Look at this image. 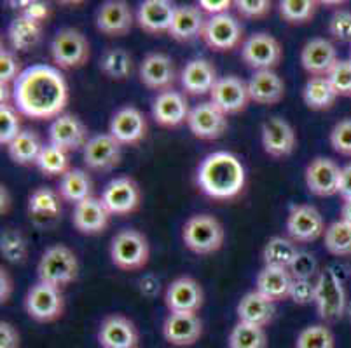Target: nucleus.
<instances>
[{
  "label": "nucleus",
  "mask_w": 351,
  "mask_h": 348,
  "mask_svg": "<svg viewBox=\"0 0 351 348\" xmlns=\"http://www.w3.org/2000/svg\"><path fill=\"white\" fill-rule=\"evenodd\" d=\"M210 101L228 117L239 113L250 103L248 82L241 81L236 75L220 77L215 88L210 92Z\"/></svg>",
  "instance_id": "18"
},
{
  "label": "nucleus",
  "mask_w": 351,
  "mask_h": 348,
  "mask_svg": "<svg viewBox=\"0 0 351 348\" xmlns=\"http://www.w3.org/2000/svg\"><path fill=\"white\" fill-rule=\"evenodd\" d=\"M287 234L295 244L315 242L325 234L324 216L311 204L292 206L287 216Z\"/></svg>",
  "instance_id": "12"
},
{
  "label": "nucleus",
  "mask_w": 351,
  "mask_h": 348,
  "mask_svg": "<svg viewBox=\"0 0 351 348\" xmlns=\"http://www.w3.org/2000/svg\"><path fill=\"white\" fill-rule=\"evenodd\" d=\"M191 107L187 101L186 94L180 91H170L159 92L152 101V119L156 124L166 129H173V127L187 124L189 119Z\"/></svg>",
  "instance_id": "19"
},
{
  "label": "nucleus",
  "mask_w": 351,
  "mask_h": 348,
  "mask_svg": "<svg viewBox=\"0 0 351 348\" xmlns=\"http://www.w3.org/2000/svg\"><path fill=\"white\" fill-rule=\"evenodd\" d=\"M23 305L28 317L34 319L35 322H40V324L58 321L65 310V299H63L62 289L44 282L34 284L28 289Z\"/></svg>",
  "instance_id": "8"
},
{
  "label": "nucleus",
  "mask_w": 351,
  "mask_h": 348,
  "mask_svg": "<svg viewBox=\"0 0 351 348\" xmlns=\"http://www.w3.org/2000/svg\"><path fill=\"white\" fill-rule=\"evenodd\" d=\"M8 148L9 157L18 165H35L39 161V155L44 148L39 133L32 129H23L20 136L14 139Z\"/></svg>",
  "instance_id": "36"
},
{
  "label": "nucleus",
  "mask_w": 351,
  "mask_h": 348,
  "mask_svg": "<svg viewBox=\"0 0 351 348\" xmlns=\"http://www.w3.org/2000/svg\"><path fill=\"white\" fill-rule=\"evenodd\" d=\"M12 291H14V280H12L9 270L2 267L0 268V302H2V305L11 299Z\"/></svg>",
  "instance_id": "59"
},
{
  "label": "nucleus",
  "mask_w": 351,
  "mask_h": 348,
  "mask_svg": "<svg viewBox=\"0 0 351 348\" xmlns=\"http://www.w3.org/2000/svg\"><path fill=\"white\" fill-rule=\"evenodd\" d=\"M21 131V113L18 108L12 103L0 105V145H11Z\"/></svg>",
  "instance_id": "47"
},
{
  "label": "nucleus",
  "mask_w": 351,
  "mask_h": 348,
  "mask_svg": "<svg viewBox=\"0 0 351 348\" xmlns=\"http://www.w3.org/2000/svg\"><path fill=\"white\" fill-rule=\"evenodd\" d=\"M51 14V9L49 5L44 4V2H37V0H30L23 12L20 16H25V18L32 19L35 23H40L43 25Z\"/></svg>",
  "instance_id": "57"
},
{
  "label": "nucleus",
  "mask_w": 351,
  "mask_h": 348,
  "mask_svg": "<svg viewBox=\"0 0 351 348\" xmlns=\"http://www.w3.org/2000/svg\"><path fill=\"white\" fill-rule=\"evenodd\" d=\"M147 119L142 110L133 105L119 108L108 124V134L116 138L123 146H135L147 136Z\"/></svg>",
  "instance_id": "16"
},
{
  "label": "nucleus",
  "mask_w": 351,
  "mask_h": 348,
  "mask_svg": "<svg viewBox=\"0 0 351 348\" xmlns=\"http://www.w3.org/2000/svg\"><path fill=\"white\" fill-rule=\"evenodd\" d=\"M330 146L341 155L351 157V119H343L332 127Z\"/></svg>",
  "instance_id": "50"
},
{
  "label": "nucleus",
  "mask_w": 351,
  "mask_h": 348,
  "mask_svg": "<svg viewBox=\"0 0 351 348\" xmlns=\"http://www.w3.org/2000/svg\"><path fill=\"white\" fill-rule=\"evenodd\" d=\"M336 340L325 324H313L304 327L295 340V348H334Z\"/></svg>",
  "instance_id": "46"
},
{
  "label": "nucleus",
  "mask_w": 351,
  "mask_h": 348,
  "mask_svg": "<svg viewBox=\"0 0 351 348\" xmlns=\"http://www.w3.org/2000/svg\"><path fill=\"white\" fill-rule=\"evenodd\" d=\"M138 291L145 298H156L161 291V280L154 273H143L138 280Z\"/></svg>",
  "instance_id": "58"
},
{
  "label": "nucleus",
  "mask_w": 351,
  "mask_h": 348,
  "mask_svg": "<svg viewBox=\"0 0 351 348\" xmlns=\"http://www.w3.org/2000/svg\"><path fill=\"white\" fill-rule=\"evenodd\" d=\"M315 295H317V282L308 279H293L290 286L289 299H292L295 305H309L315 303Z\"/></svg>",
  "instance_id": "53"
},
{
  "label": "nucleus",
  "mask_w": 351,
  "mask_h": 348,
  "mask_svg": "<svg viewBox=\"0 0 351 348\" xmlns=\"http://www.w3.org/2000/svg\"><path fill=\"white\" fill-rule=\"evenodd\" d=\"M232 5H234V2H231V0H199L197 2V8L203 11V14H208V18L228 14Z\"/></svg>",
  "instance_id": "56"
},
{
  "label": "nucleus",
  "mask_w": 351,
  "mask_h": 348,
  "mask_svg": "<svg viewBox=\"0 0 351 348\" xmlns=\"http://www.w3.org/2000/svg\"><path fill=\"white\" fill-rule=\"evenodd\" d=\"M219 79L215 66L206 57H194L180 72L182 89L189 96L210 94Z\"/></svg>",
  "instance_id": "28"
},
{
  "label": "nucleus",
  "mask_w": 351,
  "mask_h": 348,
  "mask_svg": "<svg viewBox=\"0 0 351 348\" xmlns=\"http://www.w3.org/2000/svg\"><path fill=\"white\" fill-rule=\"evenodd\" d=\"M21 336L16 325L8 321L0 322V348H20Z\"/></svg>",
  "instance_id": "55"
},
{
  "label": "nucleus",
  "mask_w": 351,
  "mask_h": 348,
  "mask_svg": "<svg viewBox=\"0 0 351 348\" xmlns=\"http://www.w3.org/2000/svg\"><path fill=\"white\" fill-rule=\"evenodd\" d=\"M89 142L88 127L84 126L77 115L63 113L58 119H54L49 126V143L66 153L84 150Z\"/></svg>",
  "instance_id": "20"
},
{
  "label": "nucleus",
  "mask_w": 351,
  "mask_h": 348,
  "mask_svg": "<svg viewBox=\"0 0 351 348\" xmlns=\"http://www.w3.org/2000/svg\"><path fill=\"white\" fill-rule=\"evenodd\" d=\"M339 98L327 77H309L302 89V101L311 110H328Z\"/></svg>",
  "instance_id": "38"
},
{
  "label": "nucleus",
  "mask_w": 351,
  "mask_h": 348,
  "mask_svg": "<svg viewBox=\"0 0 351 348\" xmlns=\"http://www.w3.org/2000/svg\"><path fill=\"white\" fill-rule=\"evenodd\" d=\"M175 8L168 0H145L136 9V23L145 34H168L175 18Z\"/></svg>",
  "instance_id": "29"
},
{
  "label": "nucleus",
  "mask_w": 351,
  "mask_h": 348,
  "mask_svg": "<svg viewBox=\"0 0 351 348\" xmlns=\"http://www.w3.org/2000/svg\"><path fill=\"white\" fill-rule=\"evenodd\" d=\"M21 65L20 59L16 57V54L9 49L0 51V84L12 85L18 77L21 75Z\"/></svg>",
  "instance_id": "51"
},
{
  "label": "nucleus",
  "mask_w": 351,
  "mask_h": 348,
  "mask_svg": "<svg viewBox=\"0 0 351 348\" xmlns=\"http://www.w3.org/2000/svg\"><path fill=\"white\" fill-rule=\"evenodd\" d=\"M151 258L149 241L142 232L135 228H124L117 232L110 242V261L123 272L142 270Z\"/></svg>",
  "instance_id": "5"
},
{
  "label": "nucleus",
  "mask_w": 351,
  "mask_h": 348,
  "mask_svg": "<svg viewBox=\"0 0 351 348\" xmlns=\"http://www.w3.org/2000/svg\"><path fill=\"white\" fill-rule=\"evenodd\" d=\"M327 79L336 89L337 96L351 98V59H339Z\"/></svg>",
  "instance_id": "48"
},
{
  "label": "nucleus",
  "mask_w": 351,
  "mask_h": 348,
  "mask_svg": "<svg viewBox=\"0 0 351 348\" xmlns=\"http://www.w3.org/2000/svg\"><path fill=\"white\" fill-rule=\"evenodd\" d=\"M289 272L292 273L293 279H308L311 280L313 277L318 276V261L317 258L309 253H301L299 251L298 258L293 260L292 267L289 268Z\"/></svg>",
  "instance_id": "52"
},
{
  "label": "nucleus",
  "mask_w": 351,
  "mask_h": 348,
  "mask_svg": "<svg viewBox=\"0 0 351 348\" xmlns=\"http://www.w3.org/2000/svg\"><path fill=\"white\" fill-rule=\"evenodd\" d=\"M315 305L318 315L325 322H336L346 314V293L339 277L336 276V272H332V268H325L318 273Z\"/></svg>",
  "instance_id": "7"
},
{
  "label": "nucleus",
  "mask_w": 351,
  "mask_h": 348,
  "mask_svg": "<svg viewBox=\"0 0 351 348\" xmlns=\"http://www.w3.org/2000/svg\"><path fill=\"white\" fill-rule=\"evenodd\" d=\"M187 127L194 138L203 142H215L228 131V115L222 113L212 101H203L191 108Z\"/></svg>",
  "instance_id": "14"
},
{
  "label": "nucleus",
  "mask_w": 351,
  "mask_h": 348,
  "mask_svg": "<svg viewBox=\"0 0 351 348\" xmlns=\"http://www.w3.org/2000/svg\"><path fill=\"white\" fill-rule=\"evenodd\" d=\"M203 302V287L189 276L177 277L166 287L165 305L171 314H197Z\"/></svg>",
  "instance_id": "13"
},
{
  "label": "nucleus",
  "mask_w": 351,
  "mask_h": 348,
  "mask_svg": "<svg viewBox=\"0 0 351 348\" xmlns=\"http://www.w3.org/2000/svg\"><path fill=\"white\" fill-rule=\"evenodd\" d=\"M37 168L43 172L44 176L47 178H60L62 180L66 172L70 171V161H69V153L65 150L58 148V146L44 145L43 152L39 155V161H37Z\"/></svg>",
  "instance_id": "41"
},
{
  "label": "nucleus",
  "mask_w": 351,
  "mask_h": 348,
  "mask_svg": "<svg viewBox=\"0 0 351 348\" xmlns=\"http://www.w3.org/2000/svg\"><path fill=\"white\" fill-rule=\"evenodd\" d=\"M247 183L245 168L229 152H213L197 168V185L201 191L215 200H231L243 191Z\"/></svg>",
  "instance_id": "2"
},
{
  "label": "nucleus",
  "mask_w": 351,
  "mask_h": 348,
  "mask_svg": "<svg viewBox=\"0 0 351 348\" xmlns=\"http://www.w3.org/2000/svg\"><path fill=\"white\" fill-rule=\"evenodd\" d=\"M224 226L212 215H194L182 226V241L194 254L217 253L224 244Z\"/></svg>",
  "instance_id": "4"
},
{
  "label": "nucleus",
  "mask_w": 351,
  "mask_h": 348,
  "mask_svg": "<svg viewBox=\"0 0 351 348\" xmlns=\"http://www.w3.org/2000/svg\"><path fill=\"white\" fill-rule=\"evenodd\" d=\"M58 193L65 202L79 204L82 200L93 197V181L88 171L79 168H72L65 176L60 180Z\"/></svg>",
  "instance_id": "35"
},
{
  "label": "nucleus",
  "mask_w": 351,
  "mask_h": 348,
  "mask_svg": "<svg viewBox=\"0 0 351 348\" xmlns=\"http://www.w3.org/2000/svg\"><path fill=\"white\" fill-rule=\"evenodd\" d=\"M9 209H11V197H9V190L2 185L0 187V213L2 215H8Z\"/></svg>",
  "instance_id": "61"
},
{
  "label": "nucleus",
  "mask_w": 351,
  "mask_h": 348,
  "mask_svg": "<svg viewBox=\"0 0 351 348\" xmlns=\"http://www.w3.org/2000/svg\"><path fill=\"white\" fill-rule=\"evenodd\" d=\"M299 249L292 239L271 237L263 251L264 267H278L289 270L293 260L298 258Z\"/></svg>",
  "instance_id": "39"
},
{
  "label": "nucleus",
  "mask_w": 351,
  "mask_h": 348,
  "mask_svg": "<svg viewBox=\"0 0 351 348\" xmlns=\"http://www.w3.org/2000/svg\"><path fill=\"white\" fill-rule=\"evenodd\" d=\"M328 34L339 42L351 44V11L350 9H337L328 21Z\"/></svg>",
  "instance_id": "49"
},
{
  "label": "nucleus",
  "mask_w": 351,
  "mask_h": 348,
  "mask_svg": "<svg viewBox=\"0 0 351 348\" xmlns=\"http://www.w3.org/2000/svg\"><path fill=\"white\" fill-rule=\"evenodd\" d=\"M337 62L336 47L327 38H311L301 51V65L311 77H327Z\"/></svg>",
  "instance_id": "27"
},
{
  "label": "nucleus",
  "mask_w": 351,
  "mask_h": 348,
  "mask_svg": "<svg viewBox=\"0 0 351 348\" xmlns=\"http://www.w3.org/2000/svg\"><path fill=\"white\" fill-rule=\"evenodd\" d=\"M110 216L112 215L108 213L100 197L93 196L73 206L72 223L79 234L100 235L107 230Z\"/></svg>",
  "instance_id": "26"
},
{
  "label": "nucleus",
  "mask_w": 351,
  "mask_h": 348,
  "mask_svg": "<svg viewBox=\"0 0 351 348\" xmlns=\"http://www.w3.org/2000/svg\"><path fill=\"white\" fill-rule=\"evenodd\" d=\"M8 37L12 49L18 53H27L39 44L40 37H43V25L18 14L9 23Z\"/></svg>",
  "instance_id": "37"
},
{
  "label": "nucleus",
  "mask_w": 351,
  "mask_h": 348,
  "mask_svg": "<svg viewBox=\"0 0 351 348\" xmlns=\"http://www.w3.org/2000/svg\"><path fill=\"white\" fill-rule=\"evenodd\" d=\"M203 42L215 53H228L243 46V25L231 12L206 18Z\"/></svg>",
  "instance_id": "10"
},
{
  "label": "nucleus",
  "mask_w": 351,
  "mask_h": 348,
  "mask_svg": "<svg viewBox=\"0 0 351 348\" xmlns=\"http://www.w3.org/2000/svg\"><path fill=\"white\" fill-rule=\"evenodd\" d=\"M282 56L283 49L280 42L266 31L250 35L241 46V59L254 72L274 70L282 62Z\"/></svg>",
  "instance_id": "9"
},
{
  "label": "nucleus",
  "mask_w": 351,
  "mask_h": 348,
  "mask_svg": "<svg viewBox=\"0 0 351 348\" xmlns=\"http://www.w3.org/2000/svg\"><path fill=\"white\" fill-rule=\"evenodd\" d=\"M51 57L56 68L77 70L89 59V42L77 28H62L51 42Z\"/></svg>",
  "instance_id": "6"
},
{
  "label": "nucleus",
  "mask_w": 351,
  "mask_h": 348,
  "mask_svg": "<svg viewBox=\"0 0 351 348\" xmlns=\"http://www.w3.org/2000/svg\"><path fill=\"white\" fill-rule=\"evenodd\" d=\"M346 314H348V317L351 319V303H348V308H346Z\"/></svg>",
  "instance_id": "63"
},
{
  "label": "nucleus",
  "mask_w": 351,
  "mask_h": 348,
  "mask_svg": "<svg viewBox=\"0 0 351 348\" xmlns=\"http://www.w3.org/2000/svg\"><path fill=\"white\" fill-rule=\"evenodd\" d=\"M140 334L133 321L121 314L107 315L98 330V343L101 348H136Z\"/></svg>",
  "instance_id": "23"
},
{
  "label": "nucleus",
  "mask_w": 351,
  "mask_h": 348,
  "mask_svg": "<svg viewBox=\"0 0 351 348\" xmlns=\"http://www.w3.org/2000/svg\"><path fill=\"white\" fill-rule=\"evenodd\" d=\"M292 280V273L287 268L264 267L255 280V289L273 303L283 302V299H289Z\"/></svg>",
  "instance_id": "34"
},
{
  "label": "nucleus",
  "mask_w": 351,
  "mask_h": 348,
  "mask_svg": "<svg viewBox=\"0 0 351 348\" xmlns=\"http://www.w3.org/2000/svg\"><path fill=\"white\" fill-rule=\"evenodd\" d=\"M203 334V322L197 314H168L162 322V338L173 347H193Z\"/></svg>",
  "instance_id": "25"
},
{
  "label": "nucleus",
  "mask_w": 351,
  "mask_h": 348,
  "mask_svg": "<svg viewBox=\"0 0 351 348\" xmlns=\"http://www.w3.org/2000/svg\"><path fill=\"white\" fill-rule=\"evenodd\" d=\"M261 138H263L264 152L274 159L289 157L298 143L293 127L282 117L267 119L261 129Z\"/></svg>",
  "instance_id": "24"
},
{
  "label": "nucleus",
  "mask_w": 351,
  "mask_h": 348,
  "mask_svg": "<svg viewBox=\"0 0 351 348\" xmlns=\"http://www.w3.org/2000/svg\"><path fill=\"white\" fill-rule=\"evenodd\" d=\"M234 8L238 16L243 19H261L271 12V2L269 0H236Z\"/></svg>",
  "instance_id": "54"
},
{
  "label": "nucleus",
  "mask_w": 351,
  "mask_h": 348,
  "mask_svg": "<svg viewBox=\"0 0 351 348\" xmlns=\"http://www.w3.org/2000/svg\"><path fill=\"white\" fill-rule=\"evenodd\" d=\"M100 199L112 216H128L142 204V188L130 176L114 178L105 185Z\"/></svg>",
  "instance_id": "11"
},
{
  "label": "nucleus",
  "mask_w": 351,
  "mask_h": 348,
  "mask_svg": "<svg viewBox=\"0 0 351 348\" xmlns=\"http://www.w3.org/2000/svg\"><path fill=\"white\" fill-rule=\"evenodd\" d=\"M206 18L199 8L194 5H180L175 11L173 23H171L170 35L177 42H194L197 38L203 37Z\"/></svg>",
  "instance_id": "32"
},
{
  "label": "nucleus",
  "mask_w": 351,
  "mask_h": 348,
  "mask_svg": "<svg viewBox=\"0 0 351 348\" xmlns=\"http://www.w3.org/2000/svg\"><path fill=\"white\" fill-rule=\"evenodd\" d=\"M318 2L315 0H282L278 11L282 19L289 25H304L311 21L317 12Z\"/></svg>",
  "instance_id": "45"
},
{
  "label": "nucleus",
  "mask_w": 351,
  "mask_h": 348,
  "mask_svg": "<svg viewBox=\"0 0 351 348\" xmlns=\"http://www.w3.org/2000/svg\"><path fill=\"white\" fill-rule=\"evenodd\" d=\"M341 219H344V222L351 225V199L344 200L343 207H341Z\"/></svg>",
  "instance_id": "62"
},
{
  "label": "nucleus",
  "mask_w": 351,
  "mask_h": 348,
  "mask_svg": "<svg viewBox=\"0 0 351 348\" xmlns=\"http://www.w3.org/2000/svg\"><path fill=\"white\" fill-rule=\"evenodd\" d=\"M123 157V145L108 133L91 136L82 150L84 165L91 171L105 172L117 168Z\"/></svg>",
  "instance_id": "17"
},
{
  "label": "nucleus",
  "mask_w": 351,
  "mask_h": 348,
  "mask_svg": "<svg viewBox=\"0 0 351 348\" xmlns=\"http://www.w3.org/2000/svg\"><path fill=\"white\" fill-rule=\"evenodd\" d=\"M140 82L151 91L165 92L173 89L177 82V70L175 63L165 53H149L138 66Z\"/></svg>",
  "instance_id": "15"
},
{
  "label": "nucleus",
  "mask_w": 351,
  "mask_h": 348,
  "mask_svg": "<svg viewBox=\"0 0 351 348\" xmlns=\"http://www.w3.org/2000/svg\"><path fill=\"white\" fill-rule=\"evenodd\" d=\"M135 18L130 5L123 0H108L98 8L95 25L107 37H124L132 31Z\"/></svg>",
  "instance_id": "22"
},
{
  "label": "nucleus",
  "mask_w": 351,
  "mask_h": 348,
  "mask_svg": "<svg viewBox=\"0 0 351 348\" xmlns=\"http://www.w3.org/2000/svg\"><path fill=\"white\" fill-rule=\"evenodd\" d=\"M100 72L110 81H126L133 72V57L123 47H110L100 57Z\"/></svg>",
  "instance_id": "40"
},
{
  "label": "nucleus",
  "mask_w": 351,
  "mask_h": 348,
  "mask_svg": "<svg viewBox=\"0 0 351 348\" xmlns=\"http://www.w3.org/2000/svg\"><path fill=\"white\" fill-rule=\"evenodd\" d=\"M79 276V260L72 249L63 244H54L47 247L37 265L39 282L49 284L63 289Z\"/></svg>",
  "instance_id": "3"
},
{
  "label": "nucleus",
  "mask_w": 351,
  "mask_h": 348,
  "mask_svg": "<svg viewBox=\"0 0 351 348\" xmlns=\"http://www.w3.org/2000/svg\"><path fill=\"white\" fill-rule=\"evenodd\" d=\"M339 196L344 200L351 199V164L344 165L341 169V180H339Z\"/></svg>",
  "instance_id": "60"
},
{
  "label": "nucleus",
  "mask_w": 351,
  "mask_h": 348,
  "mask_svg": "<svg viewBox=\"0 0 351 348\" xmlns=\"http://www.w3.org/2000/svg\"><path fill=\"white\" fill-rule=\"evenodd\" d=\"M12 105L28 119H58L69 105L65 77L56 66H28L12 84Z\"/></svg>",
  "instance_id": "1"
},
{
  "label": "nucleus",
  "mask_w": 351,
  "mask_h": 348,
  "mask_svg": "<svg viewBox=\"0 0 351 348\" xmlns=\"http://www.w3.org/2000/svg\"><path fill=\"white\" fill-rule=\"evenodd\" d=\"M62 196L49 187L35 188L28 197V216L39 226H47L62 216Z\"/></svg>",
  "instance_id": "30"
},
{
  "label": "nucleus",
  "mask_w": 351,
  "mask_h": 348,
  "mask_svg": "<svg viewBox=\"0 0 351 348\" xmlns=\"http://www.w3.org/2000/svg\"><path fill=\"white\" fill-rule=\"evenodd\" d=\"M250 101L261 107H273L280 103L285 96V82L274 70L254 72L248 81Z\"/></svg>",
  "instance_id": "31"
},
{
  "label": "nucleus",
  "mask_w": 351,
  "mask_h": 348,
  "mask_svg": "<svg viewBox=\"0 0 351 348\" xmlns=\"http://www.w3.org/2000/svg\"><path fill=\"white\" fill-rule=\"evenodd\" d=\"M229 348H266L267 334L264 327L239 322L229 333Z\"/></svg>",
  "instance_id": "43"
},
{
  "label": "nucleus",
  "mask_w": 351,
  "mask_h": 348,
  "mask_svg": "<svg viewBox=\"0 0 351 348\" xmlns=\"http://www.w3.org/2000/svg\"><path fill=\"white\" fill-rule=\"evenodd\" d=\"M0 253L9 263H23L28 256V242L20 230L5 228L0 237Z\"/></svg>",
  "instance_id": "44"
},
{
  "label": "nucleus",
  "mask_w": 351,
  "mask_h": 348,
  "mask_svg": "<svg viewBox=\"0 0 351 348\" xmlns=\"http://www.w3.org/2000/svg\"><path fill=\"white\" fill-rule=\"evenodd\" d=\"M350 59H351V47H350Z\"/></svg>",
  "instance_id": "64"
},
{
  "label": "nucleus",
  "mask_w": 351,
  "mask_h": 348,
  "mask_svg": "<svg viewBox=\"0 0 351 348\" xmlns=\"http://www.w3.org/2000/svg\"><path fill=\"white\" fill-rule=\"evenodd\" d=\"M341 169L336 162L327 157L313 159L306 168V187L317 197H332L339 193Z\"/></svg>",
  "instance_id": "21"
},
{
  "label": "nucleus",
  "mask_w": 351,
  "mask_h": 348,
  "mask_svg": "<svg viewBox=\"0 0 351 348\" xmlns=\"http://www.w3.org/2000/svg\"><path fill=\"white\" fill-rule=\"evenodd\" d=\"M274 303L269 298L255 289V291L247 293L243 298L239 299L236 314H238V321L245 322V324L258 325V327H266L271 324L274 317Z\"/></svg>",
  "instance_id": "33"
},
{
  "label": "nucleus",
  "mask_w": 351,
  "mask_h": 348,
  "mask_svg": "<svg viewBox=\"0 0 351 348\" xmlns=\"http://www.w3.org/2000/svg\"><path fill=\"white\" fill-rule=\"evenodd\" d=\"M325 249L332 256H351V225L344 219L330 223L324 234Z\"/></svg>",
  "instance_id": "42"
}]
</instances>
